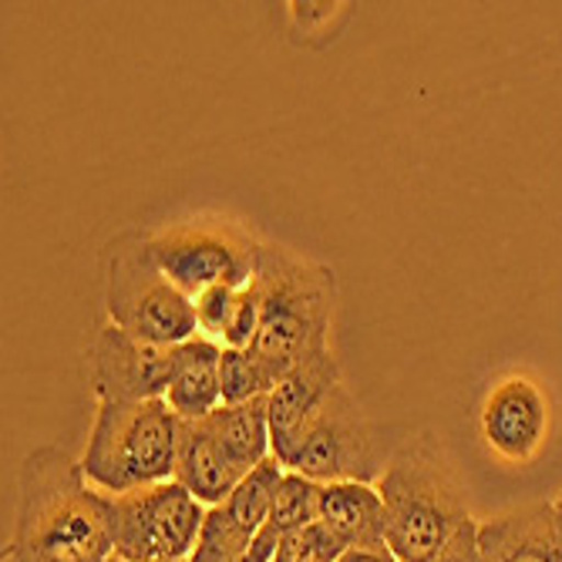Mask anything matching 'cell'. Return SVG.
Wrapping results in <instances>:
<instances>
[{"instance_id": "1", "label": "cell", "mask_w": 562, "mask_h": 562, "mask_svg": "<svg viewBox=\"0 0 562 562\" xmlns=\"http://www.w3.org/2000/svg\"><path fill=\"white\" fill-rule=\"evenodd\" d=\"M112 555V495L94 488L68 451L34 448L18 472L14 536L0 559L109 562Z\"/></svg>"}, {"instance_id": "2", "label": "cell", "mask_w": 562, "mask_h": 562, "mask_svg": "<svg viewBox=\"0 0 562 562\" xmlns=\"http://www.w3.org/2000/svg\"><path fill=\"white\" fill-rule=\"evenodd\" d=\"M384 502V542L401 562H438L469 516L465 488L445 445L422 431L407 438L378 479Z\"/></svg>"}, {"instance_id": "3", "label": "cell", "mask_w": 562, "mask_h": 562, "mask_svg": "<svg viewBox=\"0 0 562 562\" xmlns=\"http://www.w3.org/2000/svg\"><path fill=\"white\" fill-rule=\"evenodd\" d=\"M252 286L260 293V334L249 350L280 378L306 357L334 350L337 277L327 263L306 260L280 243H260Z\"/></svg>"}, {"instance_id": "4", "label": "cell", "mask_w": 562, "mask_h": 562, "mask_svg": "<svg viewBox=\"0 0 562 562\" xmlns=\"http://www.w3.org/2000/svg\"><path fill=\"white\" fill-rule=\"evenodd\" d=\"M176 445L179 418L166 397L98 401L81 472L109 495L162 485L176 479Z\"/></svg>"}, {"instance_id": "5", "label": "cell", "mask_w": 562, "mask_h": 562, "mask_svg": "<svg viewBox=\"0 0 562 562\" xmlns=\"http://www.w3.org/2000/svg\"><path fill=\"white\" fill-rule=\"evenodd\" d=\"M105 311L109 324L151 347H179L199 334L192 296L151 260L142 229L119 233L105 246Z\"/></svg>"}, {"instance_id": "6", "label": "cell", "mask_w": 562, "mask_h": 562, "mask_svg": "<svg viewBox=\"0 0 562 562\" xmlns=\"http://www.w3.org/2000/svg\"><path fill=\"white\" fill-rule=\"evenodd\" d=\"M286 472L317 485L330 482H374L384 472L378 431L353 394L337 384L330 397L303 422V428L277 451Z\"/></svg>"}, {"instance_id": "7", "label": "cell", "mask_w": 562, "mask_h": 562, "mask_svg": "<svg viewBox=\"0 0 562 562\" xmlns=\"http://www.w3.org/2000/svg\"><path fill=\"white\" fill-rule=\"evenodd\" d=\"M145 236L151 260L192 300L213 286L243 290L257 277L260 243L233 223L192 220L166 229H145Z\"/></svg>"}, {"instance_id": "8", "label": "cell", "mask_w": 562, "mask_h": 562, "mask_svg": "<svg viewBox=\"0 0 562 562\" xmlns=\"http://www.w3.org/2000/svg\"><path fill=\"white\" fill-rule=\"evenodd\" d=\"M210 508L176 479L112 495L115 555L125 562H179L195 552Z\"/></svg>"}, {"instance_id": "9", "label": "cell", "mask_w": 562, "mask_h": 562, "mask_svg": "<svg viewBox=\"0 0 562 562\" xmlns=\"http://www.w3.org/2000/svg\"><path fill=\"white\" fill-rule=\"evenodd\" d=\"M552 407L539 381L529 374H505L479 407V431L485 448L508 465H526L542 451Z\"/></svg>"}, {"instance_id": "10", "label": "cell", "mask_w": 562, "mask_h": 562, "mask_svg": "<svg viewBox=\"0 0 562 562\" xmlns=\"http://www.w3.org/2000/svg\"><path fill=\"white\" fill-rule=\"evenodd\" d=\"M172 350L151 347L115 324L101 327L88 350V374L98 401H148L166 397L172 378Z\"/></svg>"}, {"instance_id": "11", "label": "cell", "mask_w": 562, "mask_h": 562, "mask_svg": "<svg viewBox=\"0 0 562 562\" xmlns=\"http://www.w3.org/2000/svg\"><path fill=\"white\" fill-rule=\"evenodd\" d=\"M482 562H562V529L552 502H532L479 526Z\"/></svg>"}, {"instance_id": "12", "label": "cell", "mask_w": 562, "mask_h": 562, "mask_svg": "<svg viewBox=\"0 0 562 562\" xmlns=\"http://www.w3.org/2000/svg\"><path fill=\"white\" fill-rule=\"evenodd\" d=\"M337 384H340V364H337V353L334 350H324L317 357H306L303 364H296L290 374L280 378V384L267 397L273 454L280 448H286V441L330 397V391Z\"/></svg>"}, {"instance_id": "13", "label": "cell", "mask_w": 562, "mask_h": 562, "mask_svg": "<svg viewBox=\"0 0 562 562\" xmlns=\"http://www.w3.org/2000/svg\"><path fill=\"white\" fill-rule=\"evenodd\" d=\"M166 404L179 422L210 418L223 407V344L195 334L172 350V378Z\"/></svg>"}, {"instance_id": "14", "label": "cell", "mask_w": 562, "mask_h": 562, "mask_svg": "<svg viewBox=\"0 0 562 562\" xmlns=\"http://www.w3.org/2000/svg\"><path fill=\"white\" fill-rule=\"evenodd\" d=\"M176 482L189 488L202 505H220L229 498V492L243 482V472L206 418L199 422H179V445H176Z\"/></svg>"}, {"instance_id": "15", "label": "cell", "mask_w": 562, "mask_h": 562, "mask_svg": "<svg viewBox=\"0 0 562 562\" xmlns=\"http://www.w3.org/2000/svg\"><path fill=\"white\" fill-rule=\"evenodd\" d=\"M384 502L371 482H330L321 485L317 522L334 536V542L350 549H374L384 542Z\"/></svg>"}, {"instance_id": "16", "label": "cell", "mask_w": 562, "mask_h": 562, "mask_svg": "<svg viewBox=\"0 0 562 562\" xmlns=\"http://www.w3.org/2000/svg\"><path fill=\"white\" fill-rule=\"evenodd\" d=\"M226 454L239 465L243 475H249L260 462L273 454L270 441V415H267V397L243 401V404H223L206 418Z\"/></svg>"}, {"instance_id": "17", "label": "cell", "mask_w": 562, "mask_h": 562, "mask_svg": "<svg viewBox=\"0 0 562 562\" xmlns=\"http://www.w3.org/2000/svg\"><path fill=\"white\" fill-rule=\"evenodd\" d=\"M283 475H286L283 462L277 454H270L267 462H260L249 475H243V482L220 505H226L243 526H249L252 532H260L270 522V508H273V498H277V488H280Z\"/></svg>"}, {"instance_id": "18", "label": "cell", "mask_w": 562, "mask_h": 562, "mask_svg": "<svg viewBox=\"0 0 562 562\" xmlns=\"http://www.w3.org/2000/svg\"><path fill=\"white\" fill-rule=\"evenodd\" d=\"M280 374L249 347H223V404L270 397Z\"/></svg>"}, {"instance_id": "19", "label": "cell", "mask_w": 562, "mask_h": 562, "mask_svg": "<svg viewBox=\"0 0 562 562\" xmlns=\"http://www.w3.org/2000/svg\"><path fill=\"white\" fill-rule=\"evenodd\" d=\"M317 498H321V485L303 479L296 472H286L280 479V488H277V498H273V508H270V522L280 536H290L303 526L317 522Z\"/></svg>"}, {"instance_id": "20", "label": "cell", "mask_w": 562, "mask_h": 562, "mask_svg": "<svg viewBox=\"0 0 562 562\" xmlns=\"http://www.w3.org/2000/svg\"><path fill=\"white\" fill-rule=\"evenodd\" d=\"M340 555L344 549L334 542V536L321 522H311L280 539L273 562H337Z\"/></svg>"}, {"instance_id": "21", "label": "cell", "mask_w": 562, "mask_h": 562, "mask_svg": "<svg viewBox=\"0 0 562 562\" xmlns=\"http://www.w3.org/2000/svg\"><path fill=\"white\" fill-rule=\"evenodd\" d=\"M236 293L233 286H213L206 293H199L192 303H195V321H199V334L202 337H213V340H223L226 327H229V317H233V306H236Z\"/></svg>"}, {"instance_id": "22", "label": "cell", "mask_w": 562, "mask_h": 562, "mask_svg": "<svg viewBox=\"0 0 562 562\" xmlns=\"http://www.w3.org/2000/svg\"><path fill=\"white\" fill-rule=\"evenodd\" d=\"M257 334H260V293L249 283L236 293V306H233L229 327L223 334V347H252Z\"/></svg>"}, {"instance_id": "23", "label": "cell", "mask_w": 562, "mask_h": 562, "mask_svg": "<svg viewBox=\"0 0 562 562\" xmlns=\"http://www.w3.org/2000/svg\"><path fill=\"white\" fill-rule=\"evenodd\" d=\"M438 562H482L479 555V522H465L448 542V549L438 555Z\"/></svg>"}, {"instance_id": "24", "label": "cell", "mask_w": 562, "mask_h": 562, "mask_svg": "<svg viewBox=\"0 0 562 562\" xmlns=\"http://www.w3.org/2000/svg\"><path fill=\"white\" fill-rule=\"evenodd\" d=\"M337 562H401V559L387 546H374V549H350Z\"/></svg>"}, {"instance_id": "25", "label": "cell", "mask_w": 562, "mask_h": 562, "mask_svg": "<svg viewBox=\"0 0 562 562\" xmlns=\"http://www.w3.org/2000/svg\"><path fill=\"white\" fill-rule=\"evenodd\" d=\"M552 508H555V519H559V529H562V498H559V502H552Z\"/></svg>"}, {"instance_id": "26", "label": "cell", "mask_w": 562, "mask_h": 562, "mask_svg": "<svg viewBox=\"0 0 562 562\" xmlns=\"http://www.w3.org/2000/svg\"><path fill=\"white\" fill-rule=\"evenodd\" d=\"M109 562H125V559H119V555H112ZM179 562H189V559H179Z\"/></svg>"}, {"instance_id": "27", "label": "cell", "mask_w": 562, "mask_h": 562, "mask_svg": "<svg viewBox=\"0 0 562 562\" xmlns=\"http://www.w3.org/2000/svg\"><path fill=\"white\" fill-rule=\"evenodd\" d=\"M0 562H14V559H0Z\"/></svg>"}]
</instances>
